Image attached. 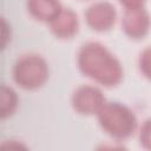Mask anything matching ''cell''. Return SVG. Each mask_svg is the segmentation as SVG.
Listing matches in <instances>:
<instances>
[{"mask_svg": "<svg viewBox=\"0 0 151 151\" xmlns=\"http://www.w3.org/2000/svg\"><path fill=\"white\" fill-rule=\"evenodd\" d=\"M77 64L85 77L105 87L119 85L124 77L123 65L119 59L98 41H88L79 48Z\"/></svg>", "mask_w": 151, "mask_h": 151, "instance_id": "obj_1", "label": "cell"}, {"mask_svg": "<svg viewBox=\"0 0 151 151\" xmlns=\"http://www.w3.org/2000/svg\"><path fill=\"white\" fill-rule=\"evenodd\" d=\"M96 116L101 130L117 140L130 138L138 126L134 112L129 106L119 101L106 100Z\"/></svg>", "mask_w": 151, "mask_h": 151, "instance_id": "obj_2", "label": "cell"}, {"mask_svg": "<svg viewBox=\"0 0 151 151\" xmlns=\"http://www.w3.org/2000/svg\"><path fill=\"white\" fill-rule=\"evenodd\" d=\"M12 76L14 83L27 91L42 87L50 77V67L44 57L37 53H27L17 59Z\"/></svg>", "mask_w": 151, "mask_h": 151, "instance_id": "obj_3", "label": "cell"}, {"mask_svg": "<svg viewBox=\"0 0 151 151\" xmlns=\"http://www.w3.org/2000/svg\"><path fill=\"white\" fill-rule=\"evenodd\" d=\"M105 103L106 98L103 91L88 84L78 86L73 91L71 98L73 110L83 116H96Z\"/></svg>", "mask_w": 151, "mask_h": 151, "instance_id": "obj_4", "label": "cell"}, {"mask_svg": "<svg viewBox=\"0 0 151 151\" xmlns=\"http://www.w3.org/2000/svg\"><path fill=\"white\" fill-rule=\"evenodd\" d=\"M151 27V17L144 6L125 8L122 18V29L126 37L133 40L145 38Z\"/></svg>", "mask_w": 151, "mask_h": 151, "instance_id": "obj_5", "label": "cell"}, {"mask_svg": "<svg viewBox=\"0 0 151 151\" xmlns=\"http://www.w3.org/2000/svg\"><path fill=\"white\" fill-rule=\"evenodd\" d=\"M84 17L91 29L106 32L113 27L117 19V11L109 1H97L86 8Z\"/></svg>", "mask_w": 151, "mask_h": 151, "instance_id": "obj_6", "label": "cell"}, {"mask_svg": "<svg viewBox=\"0 0 151 151\" xmlns=\"http://www.w3.org/2000/svg\"><path fill=\"white\" fill-rule=\"evenodd\" d=\"M50 29L59 39H71L78 33L79 19L72 8H64L59 14L48 22Z\"/></svg>", "mask_w": 151, "mask_h": 151, "instance_id": "obj_7", "label": "cell"}, {"mask_svg": "<svg viewBox=\"0 0 151 151\" xmlns=\"http://www.w3.org/2000/svg\"><path fill=\"white\" fill-rule=\"evenodd\" d=\"M26 7L34 19L44 22L52 21L63 9L59 0H27Z\"/></svg>", "mask_w": 151, "mask_h": 151, "instance_id": "obj_8", "label": "cell"}, {"mask_svg": "<svg viewBox=\"0 0 151 151\" xmlns=\"http://www.w3.org/2000/svg\"><path fill=\"white\" fill-rule=\"evenodd\" d=\"M1 109H0V116L2 119H6L14 114V112L18 109L19 104V97L17 92L6 84L1 85Z\"/></svg>", "mask_w": 151, "mask_h": 151, "instance_id": "obj_9", "label": "cell"}, {"mask_svg": "<svg viewBox=\"0 0 151 151\" xmlns=\"http://www.w3.org/2000/svg\"><path fill=\"white\" fill-rule=\"evenodd\" d=\"M138 67L140 73L149 80H151V46L145 47L138 57Z\"/></svg>", "mask_w": 151, "mask_h": 151, "instance_id": "obj_10", "label": "cell"}, {"mask_svg": "<svg viewBox=\"0 0 151 151\" xmlns=\"http://www.w3.org/2000/svg\"><path fill=\"white\" fill-rule=\"evenodd\" d=\"M139 144L146 150H151V117L145 119L139 129Z\"/></svg>", "mask_w": 151, "mask_h": 151, "instance_id": "obj_11", "label": "cell"}, {"mask_svg": "<svg viewBox=\"0 0 151 151\" xmlns=\"http://www.w3.org/2000/svg\"><path fill=\"white\" fill-rule=\"evenodd\" d=\"M122 6L125 8H134V7H142L145 4V0H118Z\"/></svg>", "mask_w": 151, "mask_h": 151, "instance_id": "obj_12", "label": "cell"}]
</instances>
